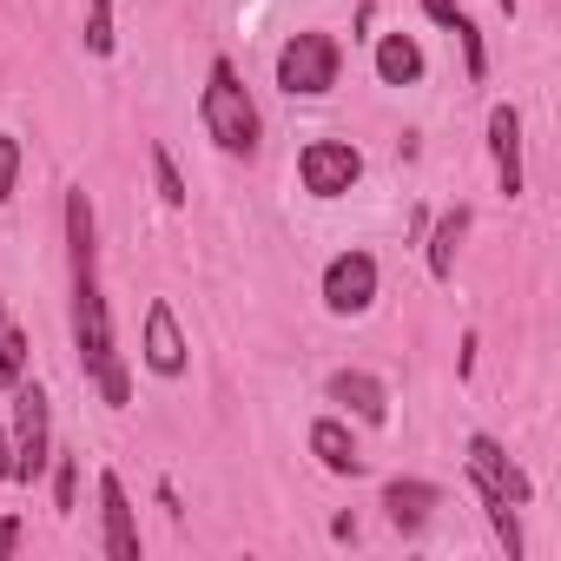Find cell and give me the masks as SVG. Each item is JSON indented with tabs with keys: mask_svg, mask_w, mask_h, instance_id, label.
I'll list each match as a JSON object with an SVG mask.
<instances>
[{
	"mask_svg": "<svg viewBox=\"0 0 561 561\" xmlns=\"http://www.w3.org/2000/svg\"><path fill=\"white\" fill-rule=\"evenodd\" d=\"M73 351L93 377V390L126 410L133 403V383H126V364H119V344H113V311H106V291H100V271H80L73 277Z\"/></svg>",
	"mask_w": 561,
	"mask_h": 561,
	"instance_id": "1",
	"label": "cell"
},
{
	"mask_svg": "<svg viewBox=\"0 0 561 561\" xmlns=\"http://www.w3.org/2000/svg\"><path fill=\"white\" fill-rule=\"evenodd\" d=\"M198 119H205V133H211L218 152H231V159H251V152H257V133H264V126H257V106H251V93H244V80H238L231 60H211Z\"/></svg>",
	"mask_w": 561,
	"mask_h": 561,
	"instance_id": "2",
	"label": "cell"
},
{
	"mask_svg": "<svg viewBox=\"0 0 561 561\" xmlns=\"http://www.w3.org/2000/svg\"><path fill=\"white\" fill-rule=\"evenodd\" d=\"M344 73V47L337 34H291L285 47H277V87H285L291 100H324Z\"/></svg>",
	"mask_w": 561,
	"mask_h": 561,
	"instance_id": "3",
	"label": "cell"
},
{
	"mask_svg": "<svg viewBox=\"0 0 561 561\" xmlns=\"http://www.w3.org/2000/svg\"><path fill=\"white\" fill-rule=\"evenodd\" d=\"M14 469H8V482H41L47 469H54V410H47V390L41 383H14Z\"/></svg>",
	"mask_w": 561,
	"mask_h": 561,
	"instance_id": "4",
	"label": "cell"
},
{
	"mask_svg": "<svg viewBox=\"0 0 561 561\" xmlns=\"http://www.w3.org/2000/svg\"><path fill=\"white\" fill-rule=\"evenodd\" d=\"M298 179H305L311 198H344V192L364 179V152H357L351 139H311V146L298 152Z\"/></svg>",
	"mask_w": 561,
	"mask_h": 561,
	"instance_id": "5",
	"label": "cell"
},
{
	"mask_svg": "<svg viewBox=\"0 0 561 561\" xmlns=\"http://www.w3.org/2000/svg\"><path fill=\"white\" fill-rule=\"evenodd\" d=\"M377 305V257L370 251H337L324 264V311L331 318H364Z\"/></svg>",
	"mask_w": 561,
	"mask_h": 561,
	"instance_id": "6",
	"label": "cell"
},
{
	"mask_svg": "<svg viewBox=\"0 0 561 561\" xmlns=\"http://www.w3.org/2000/svg\"><path fill=\"white\" fill-rule=\"evenodd\" d=\"M100 522H106V554L113 561H139L146 554V541H139V515H133V495H126V482L113 476V469H100Z\"/></svg>",
	"mask_w": 561,
	"mask_h": 561,
	"instance_id": "7",
	"label": "cell"
},
{
	"mask_svg": "<svg viewBox=\"0 0 561 561\" xmlns=\"http://www.w3.org/2000/svg\"><path fill=\"white\" fill-rule=\"evenodd\" d=\"M139 357H146L152 377H185V364H192V344H185V331H179V318H172L165 298L146 305V351Z\"/></svg>",
	"mask_w": 561,
	"mask_h": 561,
	"instance_id": "8",
	"label": "cell"
},
{
	"mask_svg": "<svg viewBox=\"0 0 561 561\" xmlns=\"http://www.w3.org/2000/svg\"><path fill=\"white\" fill-rule=\"evenodd\" d=\"M469 482H482V489H495V495H508L515 508H528V476H522V462L495 443V436H469Z\"/></svg>",
	"mask_w": 561,
	"mask_h": 561,
	"instance_id": "9",
	"label": "cell"
},
{
	"mask_svg": "<svg viewBox=\"0 0 561 561\" xmlns=\"http://www.w3.org/2000/svg\"><path fill=\"white\" fill-rule=\"evenodd\" d=\"M489 159H495V185L515 198L522 192V113L508 100L489 106Z\"/></svg>",
	"mask_w": 561,
	"mask_h": 561,
	"instance_id": "10",
	"label": "cell"
},
{
	"mask_svg": "<svg viewBox=\"0 0 561 561\" xmlns=\"http://www.w3.org/2000/svg\"><path fill=\"white\" fill-rule=\"evenodd\" d=\"M324 397H331L337 410H351L357 423H383V416H390V390H383L370 370H331Z\"/></svg>",
	"mask_w": 561,
	"mask_h": 561,
	"instance_id": "11",
	"label": "cell"
},
{
	"mask_svg": "<svg viewBox=\"0 0 561 561\" xmlns=\"http://www.w3.org/2000/svg\"><path fill=\"white\" fill-rule=\"evenodd\" d=\"M67 264H73V277L100 271V218H93V198L80 185L67 192Z\"/></svg>",
	"mask_w": 561,
	"mask_h": 561,
	"instance_id": "12",
	"label": "cell"
},
{
	"mask_svg": "<svg viewBox=\"0 0 561 561\" xmlns=\"http://www.w3.org/2000/svg\"><path fill=\"white\" fill-rule=\"evenodd\" d=\"M311 456H318L331 476H364V456H357L344 416H318V423H311Z\"/></svg>",
	"mask_w": 561,
	"mask_h": 561,
	"instance_id": "13",
	"label": "cell"
},
{
	"mask_svg": "<svg viewBox=\"0 0 561 561\" xmlns=\"http://www.w3.org/2000/svg\"><path fill=\"white\" fill-rule=\"evenodd\" d=\"M436 502H443L436 482H416V476H410V482H383V508H390V522H397L403 535H416V528L430 522Z\"/></svg>",
	"mask_w": 561,
	"mask_h": 561,
	"instance_id": "14",
	"label": "cell"
},
{
	"mask_svg": "<svg viewBox=\"0 0 561 561\" xmlns=\"http://www.w3.org/2000/svg\"><path fill=\"white\" fill-rule=\"evenodd\" d=\"M377 80L383 87H416L423 80V47L410 34H383L377 41Z\"/></svg>",
	"mask_w": 561,
	"mask_h": 561,
	"instance_id": "15",
	"label": "cell"
},
{
	"mask_svg": "<svg viewBox=\"0 0 561 561\" xmlns=\"http://www.w3.org/2000/svg\"><path fill=\"white\" fill-rule=\"evenodd\" d=\"M462 231H469V211H462V205L443 211L436 231H430V277H436V285H449V277H456V244H462Z\"/></svg>",
	"mask_w": 561,
	"mask_h": 561,
	"instance_id": "16",
	"label": "cell"
},
{
	"mask_svg": "<svg viewBox=\"0 0 561 561\" xmlns=\"http://www.w3.org/2000/svg\"><path fill=\"white\" fill-rule=\"evenodd\" d=\"M476 495H482V515H489L495 548H502L508 561H522V515H515V502H508V495H495V489H482V482H476Z\"/></svg>",
	"mask_w": 561,
	"mask_h": 561,
	"instance_id": "17",
	"label": "cell"
},
{
	"mask_svg": "<svg viewBox=\"0 0 561 561\" xmlns=\"http://www.w3.org/2000/svg\"><path fill=\"white\" fill-rule=\"evenodd\" d=\"M146 159H152V185H159V205H165V211H185V198H192V192H185V179H179L172 152L152 139V152H146Z\"/></svg>",
	"mask_w": 561,
	"mask_h": 561,
	"instance_id": "18",
	"label": "cell"
},
{
	"mask_svg": "<svg viewBox=\"0 0 561 561\" xmlns=\"http://www.w3.org/2000/svg\"><path fill=\"white\" fill-rule=\"evenodd\" d=\"M119 34H113V0H87V54L93 60H113Z\"/></svg>",
	"mask_w": 561,
	"mask_h": 561,
	"instance_id": "19",
	"label": "cell"
},
{
	"mask_svg": "<svg viewBox=\"0 0 561 561\" xmlns=\"http://www.w3.org/2000/svg\"><path fill=\"white\" fill-rule=\"evenodd\" d=\"M449 34L462 41V73H469V80H482V73H489V54H482V27H476L469 14H456V21H449Z\"/></svg>",
	"mask_w": 561,
	"mask_h": 561,
	"instance_id": "20",
	"label": "cell"
},
{
	"mask_svg": "<svg viewBox=\"0 0 561 561\" xmlns=\"http://www.w3.org/2000/svg\"><path fill=\"white\" fill-rule=\"evenodd\" d=\"M27 377V337L8 324V331H0V390H14Z\"/></svg>",
	"mask_w": 561,
	"mask_h": 561,
	"instance_id": "21",
	"label": "cell"
},
{
	"mask_svg": "<svg viewBox=\"0 0 561 561\" xmlns=\"http://www.w3.org/2000/svg\"><path fill=\"white\" fill-rule=\"evenodd\" d=\"M54 502H60V515L80 502V462H73V456H60V449H54Z\"/></svg>",
	"mask_w": 561,
	"mask_h": 561,
	"instance_id": "22",
	"label": "cell"
},
{
	"mask_svg": "<svg viewBox=\"0 0 561 561\" xmlns=\"http://www.w3.org/2000/svg\"><path fill=\"white\" fill-rule=\"evenodd\" d=\"M14 185H21V139L0 133V205L14 198Z\"/></svg>",
	"mask_w": 561,
	"mask_h": 561,
	"instance_id": "23",
	"label": "cell"
},
{
	"mask_svg": "<svg viewBox=\"0 0 561 561\" xmlns=\"http://www.w3.org/2000/svg\"><path fill=\"white\" fill-rule=\"evenodd\" d=\"M14 548H21V522H14V515H0V561H8Z\"/></svg>",
	"mask_w": 561,
	"mask_h": 561,
	"instance_id": "24",
	"label": "cell"
},
{
	"mask_svg": "<svg viewBox=\"0 0 561 561\" xmlns=\"http://www.w3.org/2000/svg\"><path fill=\"white\" fill-rule=\"evenodd\" d=\"M423 14H430V21H436V27H449V21H456V14H462V8H456V0H423Z\"/></svg>",
	"mask_w": 561,
	"mask_h": 561,
	"instance_id": "25",
	"label": "cell"
},
{
	"mask_svg": "<svg viewBox=\"0 0 561 561\" xmlns=\"http://www.w3.org/2000/svg\"><path fill=\"white\" fill-rule=\"evenodd\" d=\"M8 469H14V436L0 430V482H8Z\"/></svg>",
	"mask_w": 561,
	"mask_h": 561,
	"instance_id": "26",
	"label": "cell"
},
{
	"mask_svg": "<svg viewBox=\"0 0 561 561\" xmlns=\"http://www.w3.org/2000/svg\"><path fill=\"white\" fill-rule=\"evenodd\" d=\"M495 8H508V14H515V0H495Z\"/></svg>",
	"mask_w": 561,
	"mask_h": 561,
	"instance_id": "27",
	"label": "cell"
}]
</instances>
